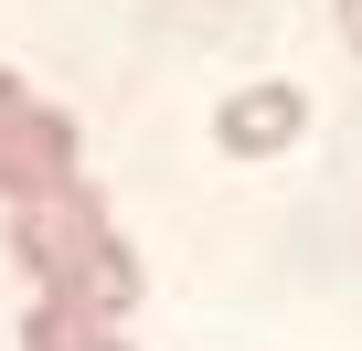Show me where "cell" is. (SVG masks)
Here are the masks:
<instances>
[{"mask_svg": "<svg viewBox=\"0 0 362 351\" xmlns=\"http://www.w3.org/2000/svg\"><path fill=\"white\" fill-rule=\"evenodd\" d=\"M22 351H128V330H117V319H96V309L33 298V319H22Z\"/></svg>", "mask_w": 362, "mask_h": 351, "instance_id": "4", "label": "cell"}, {"mask_svg": "<svg viewBox=\"0 0 362 351\" xmlns=\"http://www.w3.org/2000/svg\"><path fill=\"white\" fill-rule=\"evenodd\" d=\"M75 182V117L43 107L22 75H0V192L33 203V192H64Z\"/></svg>", "mask_w": 362, "mask_h": 351, "instance_id": "2", "label": "cell"}, {"mask_svg": "<svg viewBox=\"0 0 362 351\" xmlns=\"http://www.w3.org/2000/svg\"><path fill=\"white\" fill-rule=\"evenodd\" d=\"M298 128H309V96H298V85H235L224 117H214V138H224L235 160H277Z\"/></svg>", "mask_w": 362, "mask_h": 351, "instance_id": "3", "label": "cell"}, {"mask_svg": "<svg viewBox=\"0 0 362 351\" xmlns=\"http://www.w3.org/2000/svg\"><path fill=\"white\" fill-rule=\"evenodd\" d=\"M341 43H351V54H362V0H341Z\"/></svg>", "mask_w": 362, "mask_h": 351, "instance_id": "5", "label": "cell"}, {"mask_svg": "<svg viewBox=\"0 0 362 351\" xmlns=\"http://www.w3.org/2000/svg\"><path fill=\"white\" fill-rule=\"evenodd\" d=\"M11 266H22L33 298H64V309H96V319L139 309V256L117 245V224H107V203L86 182L11 203Z\"/></svg>", "mask_w": 362, "mask_h": 351, "instance_id": "1", "label": "cell"}]
</instances>
